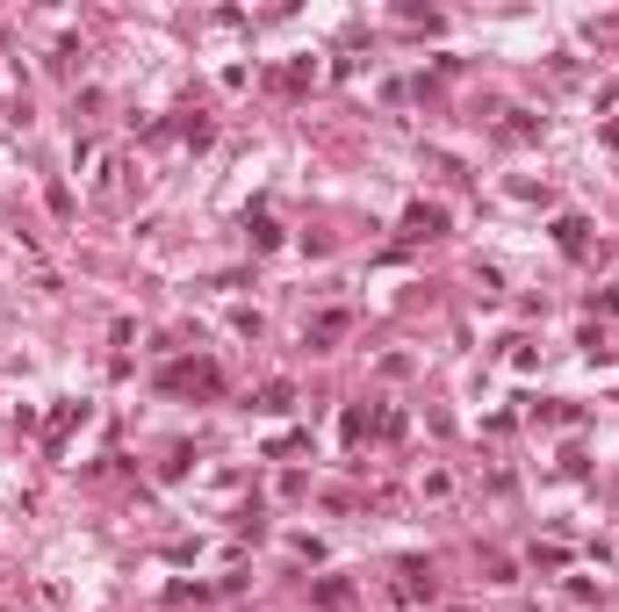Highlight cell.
I'll return each mask as SVG.
<instances>
[{
    "instance_id": "obj_1",
    "label": "cell",
    "mask_w": 619,
    "mask_h": 612,
    "mask_svg": "<svg viewBox=\"0 0 619 612\" xmlns=\"http://www.w3.org/2000/svg\"><path fill=\"white\" fill-rule=\"evenodd\" d=\"M166 382H173V390H202V397H209V390H216V368H209V360H181Z\"/></svg>"
},
{
    "instance_id": "obj_5",
    "label": "cell",
    "mask_w": 619,
    "mask_h": 612,
    "mask_svg": "<svg viewBox=\"0 0 619 612\" xmlns=\"http://www.w3.org/2000/svg\"><path fill=\"white\" fill-rule=\"evenodd\" d=\"M260 410H289V382H267L260 390Z\"/></svg>"
},
{
    "instance_id": "obj_4",
    "label": "cell",
    "mask_w": 619,
    "mask_h": 612,
    "mask_svg": "<svg viewBox=\"0 0 619 612\" xmlns=\"http://www.w3.org/2000/svg\"><path fill=\"white\" fill-rule=\"evenodd\" d=\"M439 231V209H411V238H432Z\"/></svg>"
},
{
    "instance_id": "obj_2",
    "label": "cell",
    "mask_w": 619,
    "mask_h": 612,
    "mask_svg": "<svg viewBox=\"0 0 619 612\" xmlns=\"http://www.w3.org/2000/svg\"><path fill=\"white\" fill-rule=\"evenodd\" d=\"M397 577H404V598H432V569L425 562H397Z\"/></svg>"
},
{
    "instance_id": "obj_3",
    "label": "cell",
    "mask_w": 619,
    "mask_h": 612,
    "mask_svg": "<svg viewBox=\"0 0 619 612\" xmlns=\"http://www.w3.org/2000/svg\"><path fill=\"white\" fill-rule=\"evenodd\" d=\"M339 331H346V310H324V317L310 324V339H317V346H324V339H339Z\"/></svg>"
}]
</instances>
